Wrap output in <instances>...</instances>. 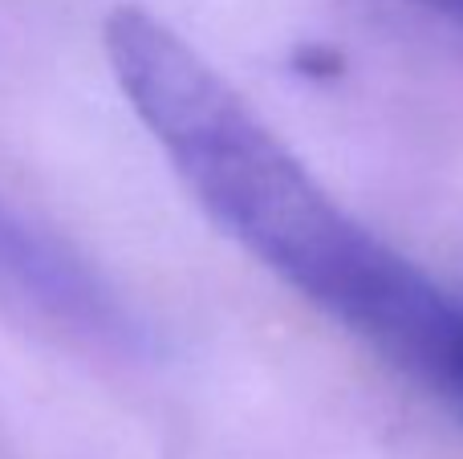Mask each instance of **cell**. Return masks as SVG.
Instances as JSON below:
<instances>
[{
    "label": "cell",
    "instance_id": "cell-1",
    "mask_svg": "<svg viewBox=\"0 0 463 459\" xmlns=\"http://www.w3.org/2000/svg\"><path fill=\"white\" fill-rule=\"evenodd\" d=\"M102 45L118 89L224 236L354 338L439 390L463 301L350 216L171 24L122 5Z\"/></svg>",
    "mask_w": 463,
    "mask_h": 459
},
{
    "label": "cell",
    "instance_id": "cell-2",
    "mask_svg": "<svg viewBox=\"0 0 463 459\" xmlns=\"http://www.w3.org/2000/svg\"><path fill=\"white\" fill-rule=\"evenodd\" d=\"M0 285H13L37 305H49L65 317H102V293L90 285V276L57 252L45 236L24 228L0 208Z\"/></svg>",
    "mask_w": 463,
    "mask_h": 459
},
{
    "label": "cell",
    "instance_id": "cell-3",
    "mask_svg": "<svg viewBox=\"0 0 463 459\" xmlns=\"http://www.w3.org/2000/svg\"><path fill=\"white\" fill-rule=\"evenodd\" d=\"M439 398L456 403L463 411V330H459V342H456V354H451V366H448V379L439 387Z\"/></svg>",
    "mask_w": 463,
    "mask_h": 459
}]
</instances>
